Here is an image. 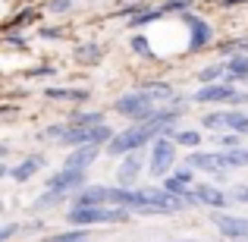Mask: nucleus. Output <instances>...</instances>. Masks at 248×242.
I'll return each instance as SVG.
<instances>
[{
  "mask_svg": "<svg viewBox=\"0 0 248 242\" xmlns=\"http://www.w3.org/2000/svg\"><path fill=\"white\" fill-rule=\"evenodd\" d=\"M182 116V107H164L160 113H154L151 120H141V123H132L129 129H123V132H113V139L104 145V151L110 154V158H123V154L129 151H141L145 145H151L157 135H173V123Z\"/></svg>",
  "mask_w": 248,
  "mask_h": 242,
  "instance_id": "1",
  "label": "nucleus"
},
{
  "mask_svg": "<svg viewBox=\"0 0 248 242\" xmlns=\"http://www.w3.org/2000/svg\"><path fill=\"white\" fill-rule=\"evenodd\" d=\"M69 226H94V224H123L129 211L120 205H73L66 211Z\"/></svg>",
  "mask_w": 248,
  "mask_h": 242,
  "instance_id": "2",
  "label": "nucleus"
},
{
  "mask_svg": "<svg viewBox=\"0 0 248 242\" xmlns=\"http://www.w3.org/2000/svg\"><path fill=\"white\" fill-rule=\"evenodd\" d=\"M113 110L120 116H126V120H132V123H141V120H151L154 113H160L164 107H157V104H154L141 88H132V91H126V95L116 97Z\"/></svg>",
  "mask_w": 248,
  "mask_h": 242,
  "instance_id": "3",
  "label": "nucleus"
},
{
  "mask_svg": "<svg viewBox=\"0 0 248 242\" xmlns=\"http://www.w3.org/2000/svg\"><path fill=\"white\" fill-rule=\"evenodd\" d=\"M110 139H113V129L107 123H97V126H66L57 142L69 145V148H76V145H101L104 148Z\"/></svg>",
  "mask_w": 248,
  "mask_h": 242,
  "instance_id": "4",
  "label": "nucleus"
},
{
  "mask_svg": "<svg viewBox=\"0 0 248 242\" xmlns=\"http://www.w3.org/2000/svg\"><path fill=\"white\" fill-rule=\"evenodd\" d=\"M148 148H151V158H148L151 176H167L176 163V142L170 139V135H157Z\"/></svg>",
  "mask_w": 248,
  "mask_h": 242,
  "instance_id": "5",
  "label": "nucleus"
},
{
  "mask_svg": "<svg viewBox=\"0 0 248 242\" xmlns=\"http://www.w3.org/2000/svg\"><path fill=\"white\" fill-rule=\"evenodd\" d=\"M85 182H88V170H69V167H60L47 182H44V189H54V192L66 195V198H73V195L79 192Z\"/></svg>",
  "mask_w": 248,
  "mask_h": 242,
  "instance_id": "6",
  "label": "nucleus"
},
{
  "mask_svg": "<svg viewBox=\"0 0 248 242\" xmlns=\"http://www.w3.org/2000/svg\"><path fill=\"white\" fill-rule=\"evenodd\" d=\"M232 95H236V82H230V79L223 76L220 82L201 85V88L192 95V101H195V104H230Z\"/></svg>",
  "mask_w": 248,
  "mask_h": 242,
  "instance_id": "7",
  "label": "nucleus"
},
{
  "mask_svg": "<svg viewBox=\"0 0 248 242\" xmlns=\"http://www.w3.org/2000/svg\"><path fill=\"white\" fill-rule=\"evenodd\" d=\"M211 220H214V226L220 230V236H226L232 242H248V217H236V214L214 211Z\"/></svg>",
  "mask_w": 248,
  "mask_h": 242,
  "instance_id": "8",
  "label": "nucleus"
},
{
  "mask_svg": "<svg viewBox=\"0 0 248 242\" xmlns=\"http://www.w3.org/2000/svg\"><path fill=\"white\" fill-rule=\"evenodd\" d=\"M186 167L198 170V173H214L217 179H226V163H223V154L198 151V148H192V154L186 158Z\"/></svg>",
  "mask_w": 248,
  "mask_h": 242,
  "instance_id": "9",
  "label": "nucleus"
},
{
  "mask_svg": "<svg viewBox=\"0 0 248 242\" xmlns=\"http://www.w3.org/2000/svg\"><path fill=\"white\" fill-rule=\"evenodd\" d=\"M179 16H182V22L188 25V48L192 50H201L214 41V29H211L207 19L195 16V13H179Z\"/></svg>",
  "mask_w": 248,
  "mask_h": 242,
  "instance_id": "10",
  "label": "nucleus"
},
{
  "mask_svg": "<svg viewBox=\"0 0 248 242\" xmlns=\"http://www.w3.org/2000/svg\"><path fill=\"white\" fill-rule=\"evenodd\" d=\"M141 170H145V154L141 151H129L120 158V167H116V182H120L123 189H132L135 182H139Z\"/></svg>",
  "mask_w": 248,
  "mask_h": 242,
  "instance_id": "11",
  "label": "nucleus"
},
{
  "mask_svg": "<svg viewBox=\"0 0 248 242\" xmlns=\"http://www.w3.org/2000/svg\"><path fill=\"white\" fill-rule=\"evenodd\" d=\"M113 186H101V182H85L79 192L73 195V205H110Z\"/></svg>",
  "mask_w": 248,
  "mask_h": 242,
  "instance_id": "12",
  "label": "nucleus"
},
{
  "mask_svg": "<svg viewBox=\"0 0 248 242\" xmlns=\"http://www.w3.org/2000/svg\"><path fill=\"white\" fill-rule=\"evenodd\" d=\"M97 158H101V145H76V148H69V158L63 161V167H69V170H88Z\"/></svg>",
  "mask_w": 248,
  "mask_h": 242,
  "instance_id": "13",
  "label": "nucleus"
},
{
  "mask_svg": "<svg viewBox=\"0 0 248 242\" xmlns=\"http://www.w3.org/2000/svg\"><path fill=\"white\" fill-rule=\"evenodd\" d=\"M192 192L198 198V205H207V208H226L230 205L226 192L220 186H214V182H198V186H192Z\"/></svg>",
  "mask_w": 248,
  "mask_h": 242,
  "instance_id": "14",
  "label": "nucleus"
},
{
  "mask_svg": "<svg viewBox=\"0 0 248 242\" xmlns=\"http://www.w3.org/2000/svg\"><path fill=\"white\" fill-rule=\"evenodd\" d=\"M192 182H195V170L192 167H182V170H176V173H167L160 186H164L167 192H173V195H179V198H182V195L192 189Z\"/></svg>",
  "mask_w": 248,
  "mask_h": 242,
  "instance_id": "15",
  "label": "nucleus"
},
{
  "mask_svg": "<svg viewBox=\"0 0 248 242\" xmlns=\"http://www.w3.org/2000/svg\"><path fill=\"white\" fill-rule=\"evenodd\" d=\"M44 163H47V158H41V154H29V158H22L16 167H10V176H13L16 182H29L31 176H35L38 170L44 167Z\"/></svg>",
  "mask_w": 248,
  "mask_h": 242,
  "instance_id": "16",
  "label": "nucleus"
},
{
  "mask_svg": "<svg viewBox=\"0 0 248 242\" xmlns=\"http://www.w3.org/2000/svg\"><path fill=\"white\" fill-rule=\"evenodd\" d=\"M223 66L230 82H248V54H230L223 60Z\"/></svg>",
  "mask_w": 248,
  "mask_h": 242,
  "instance_id": "17",
  "label": "nucleus"
},
{
  "mask_svg": "<svg viewBox=\"0 0 248 242\" xmlns=\"http://www.w3.org/2000/svg\"><path fill=\"white\" fill-rule=\"evenodd\" d=\"M141 91H145V95L151 97L157 107L176 101V88H173V85H167V82H148V85H141Z\"/></svg>",
  "mask_w": 248,
  "mask_h": 242,
  "instance_id": "18",
  "label": "nucleus"
},
{
  "mask_svg": "<svg viewBox=\"0 0 248 242\" xmlns=\"http://www.w3.org/2000/svg\"><path fill=\"white\" fill-rule=\"evenodd\" d=\"M66 195H60V192H54V189H44L41 195H38L35 201H31V211H38V214H44V211H50V208H60V205H66Z\"/></svg>",
  "mask_w": 248,
  "mask_h": 242,
  "instance_id": "19",
  "label": "nucleus"
},
{
  "mask_svg": "<svg viewBox=\"0 0 248 242\" xmlns=\"http://www.w3.org/2000/svg\"><path fill=\"white\" fill-rule=\"evenodd\" d=\"M44 97H50V101L82 104V101H88V91L85 88H44Z\"/></svg>",
  "mask_w": 248,
  "mask_h": 242,
  "instance_id": "20",
  "label": "nucleus"
},
{
  "mask_svg": "<svg viewBox=\"0 0 248 242\" xmlns=\"http://www.w3.org/2000/svg\"><path fill=\"white\" fill-rule=\"evenodd\" d=\"M223 116H226V132L248 135V113L245 110H223Z\"/></svg>",
  "mask_w": 248,
  "mask_h": 242,
  "instance_id": "21",
  "label": "nucleus"
},
{
  "mask_svg": "<svg viewBox=\"0 0 248 242\" xmlns=\"http://www.w3.org/2000/svg\"><path fill=\"white\" fill-rule=\"evenodd\" d=\"M101 44H94V41H88V44H79L76 48V60L85 63V66H94V63H101Z\"/></svg>",
  "mask_w": 248,
  "mask_h": 242,
  "instance_id": "22",
  "label": "nucleus"
},
{
  "mask_svg": "<svg viewBox=\"0 0 248 242\" xmlns=\"http://www.w3.org/2000/svg\"><path fill=\"white\" fill-rule=\"evenodd\" d=\"M97 123H104L101 110H76V113L69 116L66 126H97Z\"/></svg>",
  "mask_w": 248,
  "mask_h": 242,
  "instance_id": "23",
  "label": "nucleus"
},
{
  "mask_svg": "<svg viewBox=\"0 0 248 242\" xmlns=\"http://www.w3.org/2000/svg\"><path fill=\"white\" fill-rule=\"evenodd\" d=\"M170 139L176 142V148H198L201 145V132H195V129H173Z\"/></svg>",
  "mask_w": 248,
  "mask_h": 242,
  "instance_id": "24",
  "label": "nucleus"
},
{
  "mask_svg": "<svg viewBox=\"0 0 248 242\" xmlns=\"http://www.w3.org/2000/svg\"><path fill=\"white\" fill-rule=\"evenodd\" d=\"M160 16H164V13H160V6H157V10H148V6H145V10H139L135 16H129V29H141V25H151V22H157Z\"/></svg>",
  "mask_w": 248,
  "mask_h": 242,
  "instance_id": "25",
  "label": "nucleus"
},
{
  "mask_svg": "<svg viewBox=\"0 0 248 242\" xmlns=\"http://www.w3.org/2000/svg\"><path fill=\"white\" fill-rule=\"evenodd\" d=\"M223 76H226V66H223V63H211V66L198 69V76H195V79H198L201 85H211V82H220Z\"/></svg>",
  "mask_w": 248,
  "mask_h": 242,
  "instance_id": "26",
  "label": "nucleus"
},
{
  "mask_svg": "<svg viewBox=\"0 0 248 242\" xmlns=\"http://www.w3.org/2000/svg\"><path fill=\"white\" fill-rule=\"evenodd\" d=\"M223 163H226V170H232V167H248V148H230V151H223Z\"/></svg>",
  "mask_w": 248,
  "mask_h": 242,
  "instance_id": "27",
  "label": "nucleus"
},
{
  "mask_svg": "<svg viewBox=\"0 0 248 242\" xmlns=\"http://www.w3.org/2000/svg\"><path fill=\"white\" fill-rule=\"evenodd\" d=\"M47 242H88V226H73L69 233H57Z\"/></svg>",
  "mask_w": 248,
  "mask_h": 242,
  "instance_id": "28",
  "label": "nucleus"
},
{
  "mask_svg": "<svg viewBox=\"0 0 248 242\" xmlns=\"http://www.w3.org/2000/svg\"><path fill=\"white\" fill-rule=\"evenodd\" d=\"M204 129H214V132H226V116L223 110H214V113H204Z\"/></svg>",
  "mask_w": 248,
  "mask_h": 242,
  "instance_id": "29",
  "label": "nucleus"
},
{
  "mask_svg": "<svg viewBox=\"0 0 248 242\" xmlns=\"http://www.w3.org/2000/svg\"><path fill=\"white\" fill-rule=\"evenodd\" d=\"M188 6H192V0H164L160 13H188Z\"/></svg>",
  "mask_w": 248,
  "mask_h": 242,
  "instance_id": "30",
  "label": "nucleus"
},
{
  "mask_svg": "<svg viewBox=\"0 0 248 242\" xmlns=\"http://www.w3.org/2000/svg\"><path fill=\"white\" fill-rule=\"evenodd\" d=\"M129 44H132V50H135V54L151 57V44H148V38H145V35H132V41H129Z\"/></svg>",
  "mask_w": 248,
  "mask_h": 242,
  "instance_id": "31",
  "label": "nucleus"
},
{
  "mask_svg": "<svg viewBox=\"0 0 248 242\" xmlns=\"http://www.w3.org/2000/svg\"><path fill=\"white\" fill-rule=\"evenodd\" d=\"M217 145L223 148V151H230V148H239V135H236V132H217Z\"/></svg>",
  "mask_w": 248,
  "mask_h": 242,
  "instance_id": "32",
  "label": "nucleus"
},
{
  "mask_svg": "<svg viewBox=\"0 0 248 242\" xmlns=\"http://www.w3.org/2000/svg\"><path fill=\"white\" fill-rule=\"evenodd\" d=\"M230 201H239V205H248V186H232V192L226 195Z\"/></svg>",
  "mask_w": 248,
  "mask_h": 242,
  "instance_id": "33",
  "label": "nucleus"
},
{
  "mask_svg": "<svg viewBox=\"0 0 248 242\" xmlns=\"http://www.w3.org/2000/svg\"><path fill=\"white\" fill-rule=\"evenodd\" d=\"M16 233H19V224H3L0 226V242H10Z\"/></svg>",
  "mask_w": 248,
  "mask_h": 242,
  "instance_id": "34",
  "label": "nucleus"
},
{
  "mask_svg": "<svg viewBox=\"0 0 248 242\" xmlns=\"http://www.w3.org/2000/svg\"><path fill=\"white\" fill-rule=\"evenodd\" d=\"M47 10L50 13H69V10H73V0H54Z\"/></svg>",
  "mask_w": 248,
  "mask_h": 242,
  "instance_id": "35",
  "label": "nucleus"
},
{
  "mask_svg": "<svg viewBox=\"0 0 248 242\" xmlns=\"http://www.w3.org/2000/svg\"><path fill=\"white\" fill-rule=\"evenodd\" d=\"M230 104H248V91H239V88H236V95H232Z\"/></svg>",
  "mask_w": 248,
  "mask_h": 242,
  "instance_id": "36",
  "label": "nucleus"
},
{
  "mask_svg": "<svg viewBox=\"0 0 248 242\" xmlns=\"http://www.w3.org/2000/svg\"><path fill=\"white\" fill-rule=\"evenodd\" d=\"M41 38H60V32L57 29H41Z\"/></svg>",
  "mask_w": 248,
  "mask_h": 242,
  "instance_id": "37",
  "label": "nucleus"
},
{
  "mask_svg": "<svg viewBox=\"0 0 248 242\" xmlns=\"http://www.w3.org/2000/svg\"><path fill=\"white\" fill-rule=\"evenodd\" d=\"M236 3H248V0H220V6H226V10H230V6H236Z\"/></svg>",
  "mask_w": 248,
  "mask_h": 242,
  "instance_id": "38",
  "label": "nucleus"
},
{
  "mask_svg": "<svg viewBox=\"0 0 248 242\" xmlns=\"http://www.w3.org/2000/svg\"><path fill=\"white\" fill-rule=\"evenodd\" d=\"M3 176H10V167H6V163H0V179H3Z\"/></svg>",
  "mask_w": 248,
  "mask_h": 242,
  "instance_id": "39",
  "label": "nucleus"
},
{
  "mask_svg": "<svg viewBox=\"0 0 248 242\" xmlns=\"http://www.w3.org/2000/svg\"><path fill=\"white\" fill-rule=\"evenodd\" d=\"M6 154H10V148H6L3 142H0V158H6Z\"/></svg>",
  "mask_w": 248,
  "mask_h": 242,
  "instance_id": "40",
  "label": "nucleus"
},
{
  "mask_svg": "<svg viewBox=\"0 0 248 242\" xmlns=\"http://www.w3.org/2000/svg\"><path fill=\"white\" fill-rule=\"evenodd\" d=\"M173 242H198V239H173Z\"/></svg>",
  "mask_w": 248,
  "mask_h": 242,
  "instance_id": "41",
  "label": "nucleus"
},
{
  "mask_svg": "<svg viewBox=\"0 0 248 242\" xmlns=\"http://www.w3.org/2000/svg\"><path fill=\"white\" fill-rule=\"evenodd\" d=\"M0 214H3V201H0Z\"/></svg>",
  "mask_w": 248,
  "mask_h": 242,
  "instance_id": "42",
  "label": "nucleus"
}]
</instances>
